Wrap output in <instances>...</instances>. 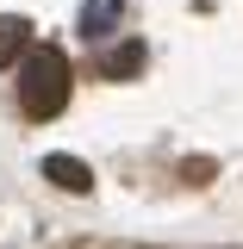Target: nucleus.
<instances>
[{
    "mask_svg": "<svg viewBox=\"0 0 243 249\" xmlns=\"http://www.w3.org/2000/svg\"><path fill=\"white\" fill-rule=\"evenodd\" d=\"M19 106H25V119H56L62 106H69V56H62L56 44H31L25 56H19Z\"/></svg>",
    "mask_w": 243,
    "mask_h": 249,
    "instance_id": "nucleus-1",
    "label": "nucleus"
},
{
    "mask_svg": "<svg viewBox=\"0 0 243 249\" xmlns=\"http://www.w3.org/2000/svg\"><path fill=\"white\" fill-rule=\"evenodd\" d=\"M44 181H50V187H62V193H93V168L81 162V156L50 150V156H44Z\"/></svg>",
    "mask_w": 243,
    "mask_h": 249,
    "instance_id": "nucleus-2",
    "label": "nucleus"
},
{
    "mask_svg": "<svg viewBox=\"0 0 243 249\" xmlns=\"http://www.w3.org/2000/svg\"><path fill=\"white\" fill-rule=\"evenodd\" d=\"M100 75H106V81H131V75H144V44L125 37L119 50H106V56H100Z\"/></svg>",
    "mask_w": 243,
    "mask_h": 249,
    "instance_id": "nucleus-3",
    "label": "nucleus"
},
{
    "mask_svg": "<svg viewBox=\"0 0 243 249\" xmlns=\"http://www.w3.org/2000/svg\"><path fill=\"white\" fill-rule=\"evenodd\" d=\"M25 50H31V19L0 13V69H6V62H19Z\"/></svg>",
    "mask_w": 243,
    "mask_h": 249,
    "instance_id": "nucleus-4",
    "label": "nucleus"
},
{
    "mask_svg": "<svg viewBox=\"0 0 243 249\" xmlns=\"http://www.w3.org/2000/svg\"><path fill=\"white\" fill-rule=\"evenodd\" d=\"M112 19H119V0H100V6H88V13H81V25H75V31L93 44V37H106V31H112Z\"/></svg>",
    "mask_w": 243,
    "mask_h": 249,
    "instance_id": "nucleus-5",
    "label": "nucleus"
},
{
    "mask_svg": "<svg viewBox=\"0 0 243 249\" xmlns=\"http://www.w3.org/2000/svg\"><path fill=\"white\" fill-rule=\"evenodd\" d=\"M181 175H187V181H193V187H206V181H212V162H206V156H200V162H187Z\"/></svg>",
    "mask_w": 243,
    "mask_h": 249,
    "instance_id": "nucleus-6",
    "label": "nucleus"
}]
</instances>
